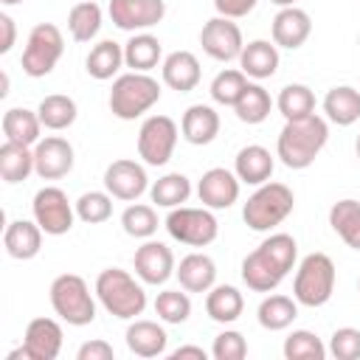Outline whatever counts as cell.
Wrapping results in <instances>:
<instances>
[{"mask_svg": "<svg viewBox=\"0 0 360 360\" xmlns=\"http://www.w3.org/2000/svg\"><path fill=\"white\" fill-rule=\"evenodd\" d=\"M248 354V340L236 329H225L214 338L211 343V357L214 360H242Z\"/></svg>", "mask_w": 360, "mask_h": 360, "instance_id": "bcb514c9", "label": "cell"}, {"mask_svg": "<svg viewBox=\"0 0 360 360\" xmlns=\"http://www.w3.org/2000/svg\"><path fill=\"white\" fill-rule=\"evenodd\" d=\"M276 110L284 115V121L307 118L315 112V93L307 84H287L276 98Z\"/></svg>", "mask_w": 360, "mask_h": 360, "instance_id": "f35d334b", "label": "cell"}, {"mask_svg": "<svg viewBox=\"0 0 360 360\" xmlns=\"http://www.w3.org/2000/svg\"><path fill=\"white\" fill-rule=\"evenodd\" d=\"M180 287L186 292H208L217 284V264L208 253H188L180 259L177 270H174Z\"/></svg>", "mask_w": 360, "mask_h": 360, "instance_id": "484cf974", "label": "cell"}, {"mask_svg": "<svg viewBox=\"0 0 360 360\" xmlns=\"http://www.w3.org/2000/svg\"><path fill=\"white\" fill-rule=\"evenodd\" d=\"M329 225L352 250H360V200H338L329 208Z\"/></svg>", "mask_w": 360, "mask_h": 360, "instance_id": "836d02e7", "label": "cell"}, {"mask_svg": "<svg viewBox=\"0 0 360 360\" xmlns=\"http://www.w3.org/2000/svg\"><path fill=\"white\" fill-rule=\"evenodd\" d=\"M259 0H214V8L219 17H228V20H239V17H248L253 8H256Z\"/></svg>", "mask_w": 360, "mask_h": 360, "instance_id": "c3c4849f", "label": "cell"}, {"mask_svg": "<svg viewBox=\"0 0 360 360\" xmlns=\"http://www.w3.org/2000/svg\"><path fill=\"white\" fill-rule=\"evenodd\" d=\"M76 360H115V349L107 340L96 338V340H87V343L79 346Z\"/></svg>", "mask_w": 360, "mask_h": 360, "instance_id": "7dc6e473", "label": "cell"}, {"mask_svg": "<svg viewBox=\"0 0 360 360\" xmlns=\"http://www.w3.org/2000/svg\"><path fill=\"white\" fill-rule=\"evenodd\" d=\"M31 214H34V222L48 236H62V233H68L73 228L76 205L68 200V194L59 186H45V188H39L34 194Z\"/></svg>", "mask_w": 360, "mask_h": 360, "instance_id": "8fae6325", "label": "cell"}, {"mask_svg": "<svg viewBox=\"0 0 360 360\" xmlns=\"http://www.w3.org/2000/svg\"><path fill=\"white\" fill-rule=\"evenodd\" d=\"M76 217L87 225H101L112 217V194L104 188V191H84L76 202Z\"/></svg>", "mask_w": 360, "mask_h": 360, "instance_id": "7bdbcfd3", "label": "cell"}, {"mask_svg": "<svg viewBox=\"0 0 360 360\" xmlns=\"http://www.w3.org/2000/svg\"><path fill=\"white\" fill-rule=\"evenodd\" d=\"M273 42L278 48H287V51H295L301 48L309 34H312V20L304 8L298 6H287V8H278V14L273 17Z\"/></svg>", "mask_w": 360, "mask_h": 360, "instance_id": "d6986e66", "label": "cell"}, {"mask_svg": "<svg viewBox=\"0 0 360 360\" xmlns=\"http://www.w3.org/2000/svg\"><path fill=\"white\" fill-rule=\"evenodd\" d=\"M357 292H360V278H357Z\"/></svg>", "mask_w": 360, "mask_h": 360, "instance_id": "9f6ffc18", "label": "cell"}, {"mask_svg": "<svg viewBox=\"0 0 360 360\" xmlns=\"http://www.w3.org/2000/svg\"><path fill=\"white\" fill-rule=\"evenodd\" d=\"M104 188L124 202H135L143 191H149V177L143 163L129 160V158H118L104 169Z\"/></svg>", "mask_w": 360, "mask_h": 360, "instance_id": "2e32d148", "label": "cell"}, {"mask_svg": "<svg viewBox=\"0 0 360 360\" xmlns=\"http://www.w3.org/2000/svg\"><path fill=\"white\" fill-rule=\"evenodd\" d=\"M101 22H104V14H101V6L93 3V0H82L76 3L70 11H68V31L76 42H90L98 37L101 31Z\"/></svg>", "mask_w": 360, "mask_h": 360, "instance_id": "d590c367", "label": "cell"}, {"mask_svg": "<svg viewBox=\"0 0 360 360\" xmlns=\"http://www.w3.org/2000/svg\"><path fill=\"white\" fill-rule=\"evenodd\" d=\"M124 65V45H118L115 39H101L90 48L87 59H84V70L96 79V82H107L112 79Z\"/></svg>", "mask_w": 360, "mask_h": 360, "instance_id": "4dcf8cb0", "label": "cell"}, {"mask_svg": "<svg viewBox=\"0 0 360 360\" xmlns=\"http://www.w3.org/2000/svg\"><path fill=\"white\" fill-rule=\"evenodd\" d=\"M205 312L217 323H233L245 312V298L233 284H214L205 292Z\"/></svg>", "mask_w": 360, "mask_h": 360, "instance_id": "f546056e", "label": "cell"}, {"mask_svg": "<svg viewBox=\"0 0 360 360\" xmlns=\"http://www.w3.org/2000/svg\"><path fill=\"white\" fill-rule=\"evenodd\" d=\"M149 197L158 208H177L191 197V180L183 172H169L149 186Z\"/></svg>", "mask_w": 360, "mask_h": 360, "instance_id": "8d00e7d4", "label": "cell"}, {"mask_svg": "<svg viewBox=\"0 0 360 360\" xmlns=\"http://www.w3.org/2000/svg\"><path fill=\"white\" fill-rule=\"evenodd\" d=\"M62 326L53 318H34L25 326L22 346L8 352V360H56L62 352Z\"/></svg>", "mask_w": 360, "mask_h": 360, "instance_id": "7c38bea8", "label": "cell"}, {"mask_svg": "<svg viewBox=\"0 0 360 360\" xmlns=\"http://www.w3.org/2000/svg\"><path fill=\"white\" fill-rule=\"evenodd\" d=\"M270 3H276L278 8H287V6H295L298 0H270Z\"/></svg>", "mask_w": 360, "mask_h": 360, "instance_id": "816d5d0a", "label": "cell"}, {"mask_svg": "<svg viewBox=\"0 0 360 360\" xmlns=\"http://www.w3.org/2000/svg\"><path fill=\"white\" fill-rule=\"evenodd\" d=\"M295 318H298V301L290 295H278V292L262 298V304L256 309V321L267 332H281V329L292 326Z\"/></svg>", "mask_w": 360, "mask_h": 360, "instance_id": "1f68e13d", "label": "cell"}, {"mask_svg": "<svg viewBox=\"0 0 360 360\" xmlns=\"http://www.w3.org/2000/svg\"><path fill=\"white\" fill-rule=\"evenodd\" d=\"M14 39H17V25L11 14L0 11V53H8L14 48Z\"/></svg>", "mask_w": 360, "mask_h": 360, "instance_id": "681fc988", "label": "cell"}, {"mask_svg": "<svg viewBox=\"0 0 360 360\" xmlns=\"http://www.w3.org/2000/svg\"><path fill=\"white\" fill-rule=\"evenodd\" d=\"M200 45H202V51L211 59H217V62H233V59H239V53L245 48V39H242V31H239V25L233 20L217 14V17H211L202 25Z\"/></svg>", "mask_w": 360, "mask_h": 360, "instance_id": "5bb4252c", "label": "cell"}, {"mask_svg": "<svg viewBox=\"0 0 360 360\" xmlns=\"http://www.w3.org/2000/svg\"><path fill=\"white\" fill-rule=\"evenodd\" d=\"M186 357H194V360H205L208 357V352L202 349V346H177L174 352H172V360H186Z\"/></svg>", "mask_w": 360, "mask_h": 360, "instance_id": "f907efd6", "label": "cell"}, {"mask_svg": "<svg viewBox=\"0 0 360 360\" xmlns=\"http://www.w3.org/2000/svg\"><path fill=\"white\" fill-rule=\"evenodd\" d=\"M42 228L31 219H11L3 231V248L11 259L28 262L42 250Z\"/></svg>", "mask_w": 360, "mask_h": 360, "instance_id": "44dd1931", "label": "cell"}, {"mask_svg": "<svg viewBox=\"0 0 360 360\" xmlns=\"http://www.w3.org/2000/svg\"><path fill=\"white\" fill-rule=\"evenodd\" d=\"M338 270L326 253H309L301 259L292 278V298L301 307H323L335 292Z\"/></svg>", "mask_w": 360, "mask_h": 360, "instance_id": "52a82bcc", "label": "cell"}, {"mask_svg": "<svg viewBox=\"0 0 360 360\" xmlns=\"http://www.w3.org/2000/svg\"><path fill=\"white\" fill-rule=\"evenodd\" d=\"M163 225L174 242L188 245V248H205L219 233V222L211 214V208H205V205L202 208H188V205L169 208Z\"/></svg>", "mask_w": 360, "mask_h": 360, "instance_id": "9c48e42d", "label": "cell"}, {"mask_svg": "<svg viewBox=\"0 0 360 360\" xmlns=\"http://www.w3.org/2000/svg\"><path fill=\"white\" fill-rule=\"evenodd\" d=\"M73 160H76V155H73V146L68 138L45 135L34 146V169L42 180H59V177L70 174Z\"/></svg>", "mask_w": 360, "mask_h": 360, "instance_id": "e0dca14e", "label": "cell"}, {"mask_svg": "<svg viewBox=\"0 0 360 360\" xmlns=\"http://www.w3.org/2000/svg\"><path fill=\"white\" fill-rule=\"evenodd\" d=\"M292 208H295V194H292V188L284 186V183L267 180V183L256 186V191L245 200V205H242V219H245V225H248L250 231L264 233V231H273L276 225H281V222L292 214Z\"/></svg>", "mask_w": 360, "mask_h": 360, "instance_id": "277c9868", "label": "cell"}, {"mask_svg": "<svg viewBox=\"0 0 360 360\" xmlns=\"http://www.w3.org/2000/svg\"><path fill=\"white\" fill-rule=\"evenodd\" d=\"M53 312L70 323V326H87L96 321V298L87 287V281L76 273H62L51 281L48 290Z\"/></svg>", "mask_w": 360, "mask_h": 360, "instance_id": "8992f818", "label": "cell"}, {"mask_svg": "<svg viewBox=\"0 0 360 360\" xmlns=\"http://www.w3.org/2000/svg\"><path fill=\"white\" fill-rule=\"evenodd\" d=\"M158 225H160L158 211L152 205H143V202H132L121 214V228L132 239H152L158 233Z\"/></svg>", "mask_w": 360, "mask_h": 360, "instance_id": "b9f144b4", "label": "cell"}, {"mask_svg": "<svg viewBox=\"0 0 360 360\" xmlns=\"http://www.w3.org/2000/svg\"><path fill=\"white\" fill-rule=\"evenodd\" d=\"M281 352H284L287 360H323L329 354V349L323 346V340L315 332H309V329H292L284 338Z\"/></svg>", "mask_w": 360, "mask_h": 360, "instance_id": "60d3db41", "label": "cell"}, {"mask_svg": "<svg viewBox=\"0 0 360 360\" xmlns=\"http://www.w3.org/2000/svg\"><path fill=\"white\" fill-rule=\"evenodd\" d=\"M326 121L338 127H352L360 118V90L352 84H338L323 96Z\"/></svg>", "mask_w": 360, "mask_h": 360, "instance_id": "83f0119b", "label": "cell"}, {"mask_svg": "<svg viewBox=\"0 0 360 360\" xmlns=\"http://www.w3.org/2000/svg\"><path fill=\"white\" fill-rule=\"evenodd\" d=\"M180 135L191 146H208L219 135V112L211 104H191L180 118Z\"/></svg>", "mask_w": 360, "mask_h": 360, "instance_id": "603a6c76", "label": "cell"}, {"mask_svg": "<svg viewBox=\"0 0 360 360\" xmlns=\"http://www.w3.org/2000/svg\"><path fill=\"white\" fill-rule=\"evenodd\" d=\"M163 59V45L155 34L138 31L124 42V65L138 73H149Z\"/></svg>", "mask_w": 360, "mask_h": 360, "instance_id": "4316f807", "label": "cell"}, {"mask_svg": "<svg viewBox=\"0 0 360 360\" xmlns=\"http://www.w3.org/2000/svg\"><path fill=\"white\" fill-rule=\"evenodd\" d=\"M107 14L115 28L138 34L149 31L166 17V0H110Z\"/></svg>", "mask_w": 360, "mask_h": 360, "instance_id": "4fadbf2b", "label": "cell"}, {"mask_svg": "<svg viewBox=\"0 0 360 360\" xmlns=\"http://www.w3.org/2000/svg\"><path fill=\"white\" fill-rule=\"evenodd\" d=\"M326 349L335 360H360V329H354V326L335 329Z\"/></svg>", "mask_w": 360, "mask_h": 360, "instance_id": "f6af8a7d", "label": "cell"}, {"mask_svg": "<svg viewBox=\"0 0 360 360\" xmlns=\"http://www.w3.org/2000/svg\"><path fill=\"white\" fill-rule=\"evenodd\" d=\"M65 53V37L53 22H37L28 31L22 51V73L31 79L48 76Z\"/></svg>", "mask_w": 360, "mask_h": 360, "instance_id": "ba28073f", "label": "cell"}, {"mask_svg": "<svg viewBox=\"0 0 360 360\" xmlns=\"http://www.w3.org/2000/svg\"><path fill=\"white\" fill-rule=\"evenodd\" d=\"M42 132V121L34 110L25 107H11L3 112V135L11 143H22V146H37Z\"/></svg>", "mask_w": 360, "mask_h": 360, "instance_id": "f1b7e54d", "label": "cell"}, {"mask_svg": "<svg viewBox=\"0 0 360 360\" xmlns=\"http://www.w3.org/2000/svg\"><path fill=\"white\" fill-rule=\"evenodd\" d=\"M239 186H242V180L236 177V172L214 166V169L202 172L200 183H197V197L205 208L222 211V208H231L239 200Z\"/></svg>", "mask_w": 360, "mask_h": 360, "instance_id": "ac0fdd59", "label": "cell"}, {"mask_svg": "<svg viewBox=\"0 0 360 360\" xmlns=\"http://www.w3.org/2000/svg\"><path fill=\"white\" fill-rule=\"evenodd\" d=\"M3 6H20V3H25V0H0Z\"/></svg>", "mask_w": 360, "mask_h": 360, "instance_id": "db71d44e", "label": "cell"}, {"mask_svg": "<svg viewBox=\"0 0 360 360\" xmlns=\"http://www.w3.org/2000/svg\"><path fill=\"white\" fill-rule=\"evenodd\" d=\"M98 304L121 321H135L138 315H143L146 309V290L143 281H135V276H129L121 267H107L96 276V287H93Z\"/></svg>", "mask_w": 360, "mask_h": 360, "instance_id": "3957f363", "label": "cell"}, {"mask_svg": "<svg viewBox=\"0 0 360 360\" xmlns=\"http://www.w3.org/2000/svg\"><path fill=\"white\" fill-rule=\"evenodd\" d=\"M354 155H357V160H360V135L354 138Z\"/></svg>", "mask_w": 360, "mask_h": 360, "instance_id": "11a10c76", "label": "cell"}, {"mask_svg": "<svg viewBox=\"0 0 360 360\" xmlns=\"http://www.w3.org/2000/svg\"><path fill=\"white\" fill-rule=\"evenodd\" d=\"M124 340L135 357H160V354H166V346H169L166 329L158 321H141V318H135L127 326Z\"/></svg>", "mask_w": 360, "mask_h": 360, "instance_id": "7402d4cb", "label": "cell"}, {"mask_svg": "<svg viewBox=\"0 0 360 360\" xmlns=\"http://www.w3.org/2000/svg\"><path fill=\"white\" fill-rule=\"evenodd\" d=\"M160 76H163L166 87H172L177 93H191L200 84V76H202L200 59L191 51H172L160 62Z\"/></svg>", "mask_w": 360, "mask_h": 360, "instance_id": "ffe728a7", "label": "cell"}, {"mask_svg": "<svg viewBox=\"0 0 360 360\" xmlns=\"http://www.w3.org/2000/svg\"><path fill=\"white\" fill-rule=\"evenodd\" d=\"M329 141V124L321 115H307V118H295V121H284L278 138H276V158L292 169H309L315 163V158L321 155V149Z\"/></svg>", "mask_w": 360, "mask_h": 360, "instance_id": "7a4b0ae2", "label": "cell"}, {"mask_svg": "<svg viewBox=\"0 0 360 360\" xmlns=\"http://www.w3.org/2000/svg\"><path fill=\"white\" fill-rule=\"evenodd\" d=\"M37 115H39V121H42L45 129L62 132V129H68V127L76 121L79 107H76V101H73L70 96H65V93H51V96H45V98L39 101Z\"/></svg>", "mask_w": 360, "mask_h": 360, "instance_id": "e575fe53", "label": "cell"}, {"mask_svg": "<svg viewBox=\"0 0 360 360\" xmlns=\"http://www.w3.org/2000/svg\"><path fill=\"white\" fill-rule=\"evenodd\" d=\"M273 169H276V158L270 155V149L259 146V143H248L236 152L233 158V172L242 183L248 186H262L273 177Z\"/></svg>", "mask_w": 360, "mask_h": 360, "instance_id": "cb8c5ba5", "label": "cell"}, {"mask_svg": "<svg viewBox=\"0 0 360 360\" xmlns=\"http://www.w3.org/2000/svg\"><path fill=\"white\" fill-rule=\"evenodd\" d=\"M239 70L248 79H270L278 70V45L270 39H253L239 53Z\"/></svg>", "mask_w": 360, "mask_h": 360, "instance_id": "d4e9b609", "label": "cell"}, {"mask_svg": "<svg viewBox=\"0 0 360 360\" xmlns=\"http://www.w3.org/2000/svg\"><path fill=\"white\" fill-rule=\"evenodd\" d=\"M270 110H273V98L256 82H250L248 90L242 93V98L233 104V112H236V118L242 124H262V121H267Z\"/></svg>", "mask_w": 360, "mask_h": 360, "instance_id": "74e56055", "label": "cell"}, {"mask_svg": "<svg viewBox=\"0 0 360 360\" xmlns=\"http://www.w3.org/2000/svg\"><path fill=\"white\" fill-rule=\"evenodd\" d=\"M160 101V84L149 73H121L110 90V112L121 121H135Z\"/></svg>", "mask_w": 360, "mask_h": 360, "instance_id": "5b68a950", "label": "cell"}, {"mask_svg": "<svg viewBox=\"0 0 360 360\" xmlns=\"http://www.w3.org/2000/svg\"><path fill=\"white\" fill-rule=\"evenodd\" d=\"M0 96H8V76L3 73V87H0Z\"/></svg>", "mask_w": 360, "mask_h": 360, "instance_id": "f5cc1de1", "label": "cell"}, {"mask_svg": "<svg viewBox=\"0 0 360 360\" xmlns=\"http://www.w3.org/2000/svg\"><path fill=\"white\" fill-rule=\"evenodd\" d=\"M248 76L239 70V68H225V70H219L214 79H211V87H208V93H211V98L217 101V104H222V107H233L239 98H242V93L248 90Z\"/></svg>", "mask_w": 360, "mask_h": 360, "instance_id": "ab89813d", "label": "cell"}, {"mask_svg": "<svg viewBox=\"0 0 360 360\" xmlns=\"http://www.w3.org/2000/svg\"><path fill=\"white\" fill-rule=\"evenodd\" d=\"M180 129L169 115H149L138 129V158L146 166H166L174 155Z\"/></svg>", "mask_w": 360, "mask_h": 360, "instance_id": "30bf717a", "label": "cell"}, {"mask_svg": "<svg viewBox=\"0 0 360 360\" xmlns=\"http://www.w3.org/2000/svg\"><path fill=\"white\" fill-rule=\"evenodd\" d=\"M34 149L31 146H22V143H11L6 141L0 146V177L3 183L14 186V183H22L34 174Z\"/></svg>", "mask_w": 360, "mask_h": 360, "instance_id": "d6a6232c", "label": "cell"}, {"mask_svg": "<svg viewBox=\"0 0 360 360\" xmlns=\"http://www.w3.org/2000/svg\"><path fill=\"white\" fill-rule=\"evenodd\" d=\"M155 315L163 321V323H186L188 315H191V298L188 292H180V290H163L158 292L155 298Z\"/></svg>", "mask_w": 360, "mask_h": 360, "instance_id": "ee69618b", "label": "cell"}, {"mask_svg": "<svg viewBox=\"0 0 360 360\" xmlns=\"http://www.w3.org/2000/svg\"><path fill=\"white\" fill-rule=\"evenodd\" d=\"M298 242L290 233H270L256 250L242 259V281L253 292H273L295 267Z\"/></svg>", "mask_w": 360, "mask_h": 360, "instance_id": "6da1fadb", "label": "cell"}, {"mask_svg": "<svg viewBox=\"0 0 360 360\" xmlns=\"http://www.w3.org/2000/svg\"><path fill=\"white\" fill-rule=\"evenodd\" d=\"M132 267H135V276L149 284V287H160L166 284L177 264H174V253L166 242H158V239H146L138 250H135V259H132Z\"/></svg>", "mask_w": 360, "mask_h": 360, "instance_id": "9a60e30c", "label": "cell"}]
</instances>
